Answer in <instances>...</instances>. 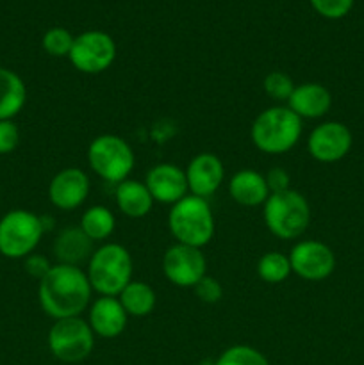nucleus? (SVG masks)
I'll list each match as a JSON object with an SVG mask.
<instances>
[{
  "label": "nucleus",
  "mask_w": 364,
  "mask_h": 365,
  "mask_svg": "<svg viewBox=\"0 0 364 365\" xmlns=\"http://www.w3.org/2000/svg\"><path fill=\"white\" fill-rule=\"evenodd\" d=\"M91 292L88 274L81 267L54 264L39 280L38 298L43 312L57 321L81 316L91 302Z\"/></svg>",
  "instance_id": "nucleus-1"
},
{
  "label": "nucleus",
  "mask_w": 364,
  "mask_h": 365,
  "mask_svg": "<svg viewBox=\"0 0 364 365\" xmlns=\"http://www.w3.org/2000/svg\"><path fill=\"white\" fill-rule=\"evenodd\" d=\"M302 120L288 106H273L253 120L250 138L263 153L280 155L295 148L302 138Z\"/></svg>",
  "instance_id": "nucleus-2"
},
{
  "label": "nucleus",
  "mask_w": 364,
  "mask_h": 365,
  "mask_svg": "<svg viewBox=\"0 0 364 365\" xmlns=\"http://www.w3.org/2000/svg\"><path fill=\"white\" fill-rule=\"evenodd\" d=\"M168 228L178 245L202 250L214 237V216L209 202L193 195L182 198L171 205Z\"/></svg>",
  "instance_id": "nucleus-3"
},
{
  "label": "nucleus",
  "mask_w": 364,
  "mask_h": 365,
  "mask_svg": "<svg viewBox=\"0 0 364 365\" xmlns=\"http://www.w3.org/2000/svg\"><path fill=\"white\" fill-rule=\"evenodd\" d=\"M86 274L93 292L118 298V294L132 282L131 253L116 242L100 246L93 252Z\"/></svg>",
  "instance_id": "nucleus-4"
},
{
  "label": "nucleus",
  "mask_w": 364,
  "mask_h": 365,
  "mask_svg": "<svg viewBox=\"0 0 364 365\" xmlns=\"http://www.w3.org/2000/svg\"><path fill=\"white\" fill-rule=\"evenodd\" d=\"M263 217L268 230L278 239L293 241L307 230L310 223V207L298 191L273 192L264 202Z\"/></svg>",
  "instance_id": "nucleus-5"
},
{
  "label": "nucleus",
  "mask_w": 364,
  "mask_h": 365,
  "mask_svg": "<svg viewBox=\"0 0 364 365\" xmlns=\"http://www.w3.org/2000/svg\"><path fill=\"white\" fill-rule=\"evenodd\" d=\"M134 152L123 138L103 134L88 146V164L103 182L120 184L134 170Z\"/></svg>",
  "instance_id": "nucleus-6"
},
{
  "label": "nucleus",
  "mask_w": 364,
  "mask_h": 365,
  "mask_svg": "<svg viewBox=\"0 0 364 365\" xmlns=\"http://www.w3.org/2000/svg\"><path fill=\"white\" fill-rule=\"evenodd\" d=\"M45 235L38 214L14 209L0 217V255L6 259H25L38 248Z\"/></svg>",
  "instance_id": "nucleus-7"
},
{
  "label": "nucleus",
  "mask_w": 364,
  "mask_h": 365,
  "mask_svg": "<svg viewBox=\"0 0 364 365\" xmlns=\"http://www.w3.org/2000/svg\"><path fill=\"white\" fill-rule=\"evenodd\" d=\"M49 349L64 364H77L88 359L95 348V334L88 321L79 317L57 319L49 330Z\"/></svg>",
  "instance_id": "nucleus-8"
},
{
  "label": "nucleus",
  "mask_w": 364,
  "mask_h": 365,
  "mask_svg": "<svg viewBox=\"0 0 364 365\" xmlns=\"http://www.w3.org/2000/svg\"><path fill=\"white\" fill-rule=\"evenodd\" d=\"M68 59L81 73H102L116 59V43L107 32L86 31L75 38Z\"/></svg>",
  "instance_id": "nucleus-9"
},
{
  "label": "nucleus",
  "mask_w": 364,
  "mask_h": 365,
  "mask_svg": "<svg viewBox=\"0 0 364 365\" xmlns=\"http://www.w3.org/2000/svg\"><path fill=\"white\" fill-rule=\"evenodd\" d=\"M291 271L309 282H320L330 277L335 269V255L321 241H300L289 252Z\"/></svg>",
  "instance_id": "nucleus-10"
},
{
  "label": "nucleus",
  "mask_w": 364,
  "mask_h": 365,
  "mask_svg": "<svg viewBox=\"0 0 364 365\" xmlns=\"http://www.w3.org/2000/svg\"><path fill=\"white\" fill-rule=\"evenodd\" d=\"M207 262L202 250L173 245L163 257V273L177 287H195L206 277Z\"/></svg>",
  "instance_id": "nucleus-11"
},
{
  "label": "nucleus",
  "mask_w": 364,
  "mask_h": 365,
  "mask_svg": "<svg viewBox=\"0 0 364 365\" xmlns=\"http://www.w3.org/2000/svg\"><path fill=\"white\" fill-rule=\"evenodd\" d=\"M353 135L341 121H323L310 132L307 148L318 163L332 164L345 159L352 150Z\"/></svg>",
  "instance_id": "nucleus-12"
},
{
  "label": "nucleus",
  "mask_w": 364,
  "mask_h": 365,
  "mask_svg": "<svg viewBox=\"0 0 364 365\" xmlns=\"http://www.w3.org/2000/svg\"><path fill=\"white\" fill-rule=\"evenodd\" d=\"M188 187L193 196L209 200L216 195L225 180V166L221 159L214 153L203 152L193 157L186 168Z\"/></svg>",
  "instance_id": "nucleus-13"
},
{
  "label": "nucleus",
  "mask_w": 364,
  "mask_h": 365,
  "mask_svg": "<svg viewBox=\"0 0 364 365\" xmlns=\"http://www.w3.org/2000/svg\"><path fill=\"white\" fill-rule=\"evenodd\" d=\"M145 185L148 187L153 202L164 203V205H175L182 198H186L189 191L186 171L177 164L170 163L150 168L145 178Z\"/></svg>",
  "instance_id": "nucleus-14"
},
{
  "label": "nucleus",
  "mask_w": 364,
  "mask_h": 365,
  "mask_svg": "<svg viewBox=\"0 0 364 365\" xmlns=\"http://www.w3.org/2000/svg\"><path fill=\"white\" fill-rule=\"evenodd\" d=\"M89 195V178L81 168H64L49 184V200L59 210L79 209Z\"/></svg>",
  "instance_id": "nucleus-15"
},
{
  "label": "nucleus",
  "mask_w": 364,
  "mask_h": 365,
  "mask_svg": "<svg viewBox=\"0 0 364 365\" xmlns=\"http://www.w3.org/2000/svg\"><path fill=\"white\" fill-rule=\"evenodd\" d=\"M128 316L121 307L120 299L114 296H100L89 307L88 323L93 334L102 339H114L127 328Z\"/></svg>",
  "instance_id": "nucleus-16"
},
{
  "label": "nucleus",
  "mask_w": 364,
  "mask_h": 365,
  "mask_svg": "<svg viewBox=\"0 0 364 365\" xmlns=\"http://www.w3.org/2000/svg\"><path fill=\"white\" fill-rule=\"evenodd\" d=\"M285 106L300 120H320L330 110L332 95L325 86L318 82H305L296 86Z\"/></svg>",
  "instance_id": "nucleus-17"
},
{
  "label": "nucleus",
  "mask_w": 364,
  "mask_h": 365,
  "mask_svg": "<svg viewBox=\"0 0 364 365\" xmlns=\"http://www.w3.org/2000/svg\"><path fill=\"white\" fill-rule=\"evenodd\" d=\"M93 252H95V242L84 234L81 227L63 228L54 241V255L57 264L81 267V264L89 262Z\"/></svg>",
  "instance_id": "nucleus-18"
},
{
  "label": "nucleus",
  "mask_w": 364,
  "mask_h": 365,
  "mask_svg": "<svg viewBox=\"0 0 364 365\" xmlns=\"http://www.w3.org/2000/svg\"><path fill=\"white\" fill-rule=\"evenodd\" d=\"M228 195L236 203L243 207L264 205L270 196L266 178L259 171L241 170L228 180Z\"/></svg>",
  "instance_id": "nucleus-19"
},
{
  "label": "nucleus",
  "mask_w": 364,
  "mask_h": 365,
  "mask_svg": "<svg viewBox=\"0 0 364 365\" xmlns=\"http://www.w3.org/2000/svg\"><path fill=\"white\" fill-rule=\"evenodd\" d=\"M114 196H116V205L120 212H123L127 217H132V220L148 216L153 207V198L145 182L127 178L116 185V195Z\"/></svg>",
  "instance_id": "nucleus-20"
},
{
  "label": "nucleus",
  "mask_w": 364,
  "mask_h": 365,
  "mask_svg": "<svg viewBox=\"0 0 364 365\" xmlns=\"http://www.w3.org/2000/svg\"><path fill=\"white\" fill-rule=\"evenodd\" d=\"M27 102V88L16 71L0 66V120H14Z\"/></svg>",
  "instance_id": "nucleus-21"
},
{
  "label": "nucleus",
  "mask_w": 364,
  "mask_h": 365,
  "mask_svg": "<svg viewBox=\"0 0 364 365\" xmlns=\"http://www.w3.org/2000/svg\"><path fill=\"white\" fill-rule=\"evenodd\" d=\"M121 307L128 317H146L156 309V291L145 282L132 280L123 291L118 294Z\"/></svg>",
  "instance_id": "nucleus-22"
},
{
  "label": "nucleus",
  "mask_w": 364,
  "mask_h": 365,
  "mask_svg": "<svg viewBox=\"0 0 364 365\" xmlns=\"http://www.w3.org/2000/svg\"><path fill=\"white\" fill-rule=\"evenodd\" d=\"M79 227L84 230V234L93 242H98L106 241L107 237L113 235L114 227H116V220H114V214L107 207L93 205L82 214Z\"/></svg>",
  "instance_id": "nucleus-23"
},
{
  "label": "nucleus",
  "mask_w": 364,
  "mask_h": 365,
  "mask_svg": "<svg viewBox=\"0 0 364 365\" xmlns=\"http://www.w3.org/2000/svg\"><path fill=\"white\" fill-rule=\"evenodd\" d=\"M289 257L280 252H268L257 262V274L266 284H282L291 274Z\"/></svg>",
  "instance_id": "nucleus-24"
},
{
  "label": "nucleus",
  "mask_w": 364,
  "mask_h": 365,
  "mask_svg": "<svg viewBox=\"0 0 364 365\" xmlns=\"http://www.w3.org/2000/svg\"><path fill=\"white\" fill-rule=\"evenodd\" d=\"M214 365H270L266 356L250 346H232L225 349Z\"/></svg>",
  "instance_id": "nucleus-25"
},
{
  "label": "nucleus",
  "mask_w": 364,
  "mask_h": 365,
  "mask_svg": "<svg viewBox=\"0 0 364 365\" xmlns=\"http://www.w3.org/2000/svg\"><path fill=\"white\" fill-rule=\"evenodd\" d=\"M75 36H71L70 31L63 27H52L43 36V48L49 56L52 57H68L74 46Z\"/></svg>",
  "instance_id": "nucleus-26"
},
{
  "label": "nucleus",
  "mask_w": 364,
  "mask_h": 365,
  "mask_svg": "<svg viewBox=\"0 0 364 365\" xmlns=\"http://www.w3.org/2000/svg\"><path fill=\"white\" fill-rule=\"evenodd\" d=\"M295 82L284 71H271L264 77L263 81V89L271 100L275 102H285L288 103L289 96L295 91Z\"/></svg>",
  "instance_id": "nucleus-27"
},
{
  "label": "nucleus",
  "mask_w": 364,
  "mask_h": 365,
  "mask_svg": "<svg viewBox=\"0 0 364 365\" xmlns=\"http://www.w3.org/2000/svg\"><path fill=\"white\" fill-rule=\"evenodd\" d=\"M355 0H310V6L320 16L328 20L345 18L352 11Z\"/></svg>",
  "instance_id": "nucleus-28"
},
{
  "label": "nucleus",
  "mask_w": 364,
  "mask_h": 365,
  "mask_svg": "<svg viewBox=\"0 0 364 365\" xmlns=\"http://www.w3.org/2000/svg\"><path fill=\"white\" fill-rule=\"evenodd\" d=\"M193 291H195L196 298L207 305H214L223 298V287H221L220 282L214 277H207V274L193 287Z\"/></svg>",
  "instance_id": "nucleus-29"
},
{
  "label": "nucleus",
  "mask_w": 364,
  "mask_h": 365,
  "mask_svg": "<svg viewBox=\"0 0 364 365\" xmlns=\"http://www.w3.org/2000/svg\"><path fill=\"white\" fill-rule=\"evenodd\" d=\"M20 145V130L13 120H0V155L14 152Z\"/></svg>",
  "instance_id": "nucleus-30"
},
{
  "label": "nucleus",
  "mask_w": 364,
  "mask_h": 365,
  "mask_svg": "<svg viewBox=\"0 0 364 365\" xmlns=\"http://www.w3.org/2000/svg\"><path fill=\"white\" fill-rule=\"evenodd\" d=\"M25 271H27L29 277L36 278V280H43V278L46 277V273H49L50 269H52V264H50V260L46 259V257L43 255H38V253H31L29 257H25Z\"/></svg>",
  "instance_id": "nucleus-31"
},
{
  "label": "nucleus",
  "mask_w": 364,
  "mask_h": 365,
  "mask_svg": "<svg viewBox=\"0 0 364 365\" xmlns=\"http://www.w3.org/2000/svg\"><path fill=\"white\" fill-rule=\"evenodd\" d=\"M264 178H266L270 195H273V192L288 191L289 184H291V177H289V173L284 170V168H271V170L264 175Z\"/></svg>",
  "instance_id": "nucleus-32"
}]
</instances>
